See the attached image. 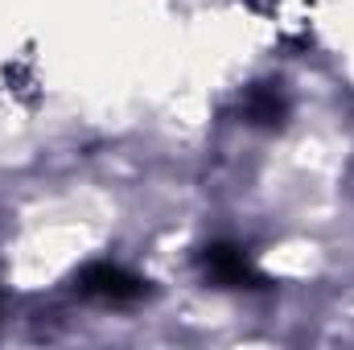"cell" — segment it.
Instances as JSON below:
<instances>
[{
  "label": "cell",
  "instance_id": "cell-1",
  "mask_svg": "<svg viewBox=\"0 0 354 350\" xmlns=\"http://www.w3.org/2000/svg\"><path fill=\"white\" fill-rule=\"evenodd\" d=\"M79 293L91 297V301H103V305H136V301L153 297V284L145 276L120 268V264L99 260L79 272Z\"/></svg>",
  "mask_w": 354,
  "mask_h": 350
},
{
  "label": "cell",
  "instance_id": "cell-2",
  "mask_svg": "<svg viewBox=\"0 0 354 350\" xmlns=\"http://www.w3.org/2000/svg\"><path fill=\"white\" fill-rule=\"evenodd\" d=\"M198 264H202V276L214 288H268V276L235 243H206Z\"/></svg>",
  "mask_w": 354,
  "mask_h": 350
},
{
  "label": "cell",
  "instance_id": "cell-3",
  "mask_svg": "<svg viewBox=\"0 0 354 350\" xmlns=\"http://www.w3.org/2000/svg\"><path fill=\"white\" fill-rule=\"evenodd\" d=\"M243 116L256 128H280L288 120V103H284V95L276 87H256V91H248V99H243Z\"/></svg>",
  "mask_w": 354,
  "mask_h": 350
}]
</instances>
